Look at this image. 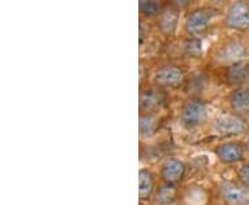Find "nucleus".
Returning <instances> with one entry per match:
<instances>
[{
  "label": "nucleus",
  "mask_w": 249,
  "mask_h": 205,
  "mask_svg": "<svg viewBox=\"0 0 249 205\" xmlns=\"http://www.w3.org/2000/svg\"><path fill=\"white\" fill-rule=\"evenodd\" d=\"M186 173V165L180 160L176 158H169L160 169L162 179L166 182V185H176L181 179L184 178Z\"/></svg>",
  "instance_id": "8"
},
{
  "label": "nucleus",
  "mask_w": 249,
  "mask_h": 205,
  "mask_svg": "<svg viewBox=\"0 0 249 205\" xmlns=\"http://www.w3.org/2000/svg\"><path fill=\"white\" fill-rule=\"evenodd\" d=\"M140 11L144 17L151 18V17H157L158 14L160 16V4L158 1H145V0H142L140 1Z\"/></svg>",
  "instance_id": "16"
},
{
  "label": "nucleus",
  "mask_w": 249,
  "mask_h": 205,
  "mask_svg": "<svg viewBox=\"0 0 249 205\" xmlns=\"http://www.w3.org/2000/svg\"><path fill=\"white\" fill-rule=\"evenodd\" d=\"M212 14L205 9H196L191 11L186 18V32L191 36L202 35L211 25Z\"/></svg>",
  "instance_id": "4"
},
{
  "label": "nucleus",
  "mask_w": 249,
  "mask_h": 205,
  "mask_svg": "<svg viewBox=\"0 0 249 205\" xmlns=\"http://www.w3.org/2000/svg\"><path fill=\"white\" fill-rule=\"evenodd\" d=\"M226 25L234 31L249 29V4L245 1H234L226 13Z\"/></svg>",
  "instance_id": "2"
},
{
  "label": "nucleus",
  "mask_w": 249,
  "mask_h": 205,
  "mask_svg": "<svg viewBox=\"0 0 249 205\" xmlns=\"http://www.w3.org/2000/svg\"><path fill=\"white\" fill-rule=\"evenodd\" d=\"M208 118V107L201 100H190L181 108L180 122L186 129H196Z\"/></svg>",
  "instance_id": "1"
},
{
  "label": "nucleus",
  "mask_w": 249,
  "mask_h": 205,
  "mask_svg": "<svg viewBox=\"0 0 249 205\" xmlns=\"http://www.w3.org/2000/svg\"><path fill=\"white\" fill-rule=\"evenodd\" d=\"M139 130L142 137H152L157 130V118L151 114H144L140 116Z\"/></svg>",
  "instance_id": "15"
},
{
  "label": "nucleus",
  "mask_w": 249,
  "mask_h": 205,
  "mask_svg": "<svg viewBox=\"0 0 249 205\" xmlns=\"http://www.w3.org/2000/svg\"><path fill=\"white\" fill-rule=\"evenodd\" d=\"M183 79V71L176 65H165L154 75V80L162 88H175Z\"/></svg>",
  "instance_id": "7"
},
{
  "label": "nucleus",
  "mask_w": 249,
  "mask_h": 205,
  "mask_svg": "<svg viewBox=\"0 0 249 205\" xmlns=\"http://www.w3.org/2000/svg\"><path fill=\"white\" fill-rule=\"evenodd\" d=\"M175 197H176V190L173 187V185H166V186L160 187V191L157 193V203L170 204V203H173Z\"/></svg>",
  "instance_id": "18"
},
{
  "label": "nucleus",
  "mask_w": 249,
  "mask_h": 205,
  "mask_svg": "<svg viewBox=\"0 0 249 205\" xmlns=\"http://www.w3.org/2000/svg\"><path fill=\"white\" fill-rule=\"evenodd\" d=\"M202 52H204L202 40L198 37H191L184 43V53L190 57H198L202 54Z\"/></svg>",
  "instance_id": "17"
},
{
  "label": "nucleus",
  "mask_w": 249,
  "mask_h": 205,
  "mask_svg": "<svg viewBox=\"0 0 249 205\" xmlns=\"http://www.w3.org/2000/svg\"><path fill=\"white\" fill-rule=\"evenodd\" d=\"M245 57H247V47L242 45L241 42H237V40L226 43L217 53V58L222 63L231 64V65L237 63H242Z\"/></svg>",
  "instance_id": "6"
},
{
  "label": "nucleus",
  "mask_w": 249,
  "mask_h": 205,
  "mask_svg": "<svg viewBox=\"0 0 249 205\" xmlns=\"http://www.w3.org/2000/svg\"><path fill=\"white\" fill-rule=\"evenodd\" d=\"M163 103V94L160 90L155 89H145L142 92L140 96V108L142 111H145L147 114L151 112L154 110L160 107V104Z\"/></svg>",
  "instance_id": "11"
},
{
  "label": "nucleus",
  "mask_w": 249,
  "mask_h": 205,
  "mask_svg": "<svg viewBox=\"0 0 249 205\" xmlns=\"http://www.w3.org/2000/svg\"><path fill=\"white\" fill-rule=\"evenodd\" d=\"M227 78L234 85H244L249 80V64L248 63H237L230 65L227 71Z\"/></svg>",
  "instance_id": "13"
},
{
  "label": "nucleus",
  "mask_w": 249,
  "mask_h": 205,
  "mask_svg": "<svg viewBox=\"0 0 249 205\" xmlns=\"http://www.w3.org/2000/svg\"><path fill=\"white\" fill-rule=\"evenodd\" d=\"M214 130H216V133L224 136V137L240 136L241 133L245 132V121L238 115L224 114V115L216 118Z\"/></svg>",
  "instance_id": "3"
},
{
  "label": "nucleus",
  "mask_w": 249,
  "mask_h": 205,
  "mask_svg": "<svg viewBox=\"0 0 249 205\" xmlns=\"http://www.w3.org/2000/svg\"><path fill=\"white\" fill-rule=\"evenodd\" d=\"M247 147H248V150H249V136H248V140H247Z\"/></svg>",
  "instance_id": "20"
},
{
  "label": "nucleus",
  "mask_w": 249,
  "mask_h": 205,
  "mask_svg": "<svg viewBox=\"0 0 249 205\" xmlns=\"http://www.w3.org/2000/svg\"><path fill=\"white\" fill-rule=\"evenodd\" d=\"M238 179H240L241 185L249 187V162L248 164H244L238 170Z\"/></svg>",
  "instance_id": "19"
},
{
  "label": "nucleus",
  "mask_w": 249,
  "mask_h": 205,
  "mask_svg": "<svg viewBox=\"0 0 249 205\" xmlns=\"http://www.w3.org/2000/svg\"><path fill=\"white\" fill-rule=\"evenodd\" d=\"M220 194L226 203L231 205H249V187L244 185L226 183L220 187Z\"/></svg>",
  "instance_id": "5"
},
{
  "label": "nucleus",
  "mask_w": 249,
  "mask_h": 205,
  "mask_svg": "<svg viewBox=\"0 0 249 205\" xmlns=\"http://www.w3.org/2000/svg\"><path fill=\"white\" fill-rule=\"evenodd\" d=\"M216 155L223 164H235L244 160V147L235 142L223 143L216 149Z\"/></svg>",
  "instance_id": "9"
},
{
  "label": "nucleus",
  "mask_w": 249,
  "mask_h": 205,
  "mask_svg": "<svg viewBox=\"0 0 249 205\" xmlns=\"http://www.w3.org/2000/svg\"><path fill=\"white\" fill-rule=\"evenodd\" d=\"M155 188L154 176L148 169H140L139 172V196L142 200L150 198Z\"/></svg>",
  "instance_id": "14"
},
{
  "label": "nucleus",
  "mask_w": 249,
  "mask_h": 205,
  "mask_svg": "<svg viewBox=\"0 0 249 205\" xmlns=\"http://www.w3.org/2000/svg\"><path fill=\"white\" fill-rule=\"evenodd\" d=\"M230 106L232 111L237 114H248L249 112V89L248 88H237L230 94Z\"/></svg>",
  "instance_id": "10"
},
{
  "label": "nucleus",
  "mask_w": 249,
  "mask_h": 205,
  "mask_svg": "<svg viewBox=\"0 0 249 205\" xmlns=\"http://www.w3.org/2000/svg\"><path fill=\"white\" fill-rule=\"evenodd\" d=\"M180 14L178 9L163 10L160 16V29L165 35H172L178 27Z\"/></svg>",
  "instance_id": "12"
}]
</instances>
